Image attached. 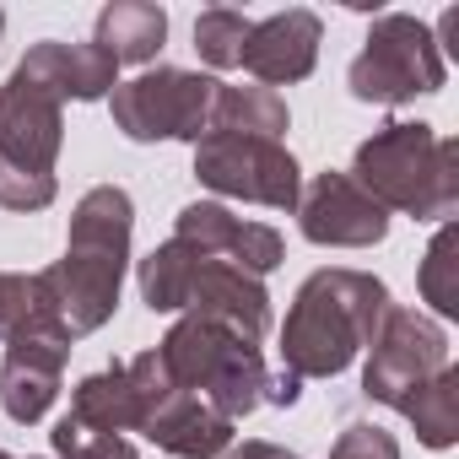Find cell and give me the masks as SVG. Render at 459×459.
Returning <instances> with one entry per match:
<instances>
[{
	"label": "cell",
	"mask_w": 459,
	"mask_h": 459,
	"mask_svg": "<svg viewBox=\"0 0 459 459\" xmlns=\"http://www.w3.org/2000/svg\"><path fill=\"white\" fill-rule=\"evenodd\" d=\"M389 314V287L368 271H314L281 325V368L292 378H335L373 346Z\"/></svg>",
	"instance_id": "6da1fadb"
},
{
	"label": "cell",
	"mask_w": 459,
	"mask_h": 459,
	"mask_svg": "<svg viewBox=\"0 0 459 459\" xmlns=\"http://www.w3.org/2000/svg\"><path fill=\"white\" fill-rule=\"evenodd\" d=\"M351 178L384 205L416 221H448L459 205V141L421 119H389L357 146Z\"/></svg>",
	"instance_id": "7a4b0ae2"
},
{
	"label": "cell",
	"mask_w": 459,
	"mask_h": 459,
	"mask_svg": "<svg viewBox=\"0 0 459 459\" xmlns=\"http://www.w3.org/2000/svg\"><path fill=\"white\" fill-rule=\"evenodd\" d=\"M157 357H162V368H168V378H173L178 389L200 394V400H205L216 416H227V421L249 416V411L265 400V378H271V373H265V362H260V346L238 341L233 330H221V325H211V319L184 314V319L162 335Z\"/></svg>",
	"instance_id": "3957f363"
},
{
	"label": "cell",
	"mask_w": 459,
	"mask_h": 459,
	"mask_svg": "<svg viewBox=\"0 0 459 459\" xmlns=\"http://www.w3.org/2000/svg\"><path fill=\"white\" fill-rule=\"evenodd\" d=\"M443 82H448V60H443L432 28L421 17H411V12L373 17L368 44H362V55L346 71L351 98L357 103H384V108L411 103L421 92H437Z\"/></svg>",
	"instance_id": "277c9868"
},
{
	"label": "cell",
	"mask_w": 459,
	"mask_h": 459,
	"mask_svg": "<svg viewBox=\"0 0 459 459\" xmlns=\"http://www.w3.org/2000/svg\"><path fill=\"white\" fill-rule=\"evenodd\" d=\"M125 373L135 389V432H146L157 448L178 459H221L233 448V421L216 416L200 394L178 389L157 351H141L135 362H125Z\"/></svg>",
	"instance_id": "5b68a950"
},
{
	"label": "cell",
	"mask_w": 459,
	"mask_h": 459,
	"mask_svg": "<svg viewBox=\"0 0 459 459\" xmlns=\"http://www.w3.org/2000/svg\"><path fill=\"white\" fill-rule=\"evenodd\" d=\"M195 178L227 200H255L271 211H298L303 195V168L281 141L227 135V130H205L195 141Z\"/></svg>",
	"instance_id": "8992f818"
},
{
	"label": "cell",
	"mask_w": 459,
	"mask_h": 459,
	"mask_svg": "<svg viewBox=\"0 0 459 459\" xmlns=\"http://www.w3.org/2000/svg\"><path fill=\"white\" fill-rule=\"evenodd\" d=\"M211 98H216L211 76L157 65V71H141L135 82H119L108 92V108H114V130H125L130 141H189L195 146L211 130Z\"/></svg>",
	"instance_id": "52a82bcc"
},
{
	"label": "cell",
	"mask_w": 459,
	"mask_h": 459,
	"mask_svg": "<svg viewBox=\"0 0 459 459\" xmlns=\"http://www.w3.org/2000/svg\"><path fill=\"white\" fill-rule=\"evenodd\" d=\"M448 368V330L421 314V308H400L389 303L373 346H368V368H362V394L400 411V400H411L427 378H437Z\"/></svg>",
	"instance_id": "ba28073f"
},
{
	"label": "cell",
	"mask_w": 459,
	"mask_h": 459,
	"mask_svg": "<svg viewBox=\"0 0 459 459\" xmlns=\"http://www.w3.org/2000/svg\"><path fill=\"white\" fill-rule=\"evenodd\" d=\"M298 227L319 249H373L389 238V211L351 178L325 168L303 195H298Z\"/></svg>",
	"instance_id": "9c48e42d"
},
{
	"label": "cell",
	"mask_w": 459,
	"mask_h": 459,
	"mask_svg": "<svg viewBox=\"0 0 459 459\" xmlns=\"http://www.w3.org/2000/svg\"><path fill=\"white\" fill-rule=\"evenodd\" d=\"M65 146V103L28 82L22 71L0 87V162L28 168V173H55Z\"/></svg>",
	"instance_id": "30bf717a"
},
{
	"label": "cell",
	"mask_w": 459,
	"mask_h": 459,
	"mask_svg": "<svg viewBox=\"0 0 459 459\" xmlns=\"http://www.w3.org/2000/svg\"><path fill=\"white\" fill-rule=\"evenodd\" d=\"M184 308H189L195 319H211V325H221V330H233V335L249 341V346H260V341L271 335V292H265L260 276L238 271L233 260H200Z\"/></svg>",
	"instance_id": "8fae6325"
},
{
	"label": "cell",
	"mask_w": 459,
	"mask_h": 459,
	"mask_svg": "<svg viewBox=\"0 0 459 459\" xmlns=\"http://www.w3.org/2000/svg\"><path fill=\"white\" fill-rule=\"evenodd\" d=\"M319 44H325V22L303 6H287L265 22L249 28L244 39V71L255 76V87H287V82H303L314 65H319Z\"/></svg>",
	"instance_id": "7c38bea8"
},
{
	"label": "cell",
	"mask_w": 459,
	"mask_h": 459,
	"mask_svg": "<svg viewBox=\"0 0 459 459\" xmlns=\"http://www.w3.org/2000/svg\"><path fill=\"white\" fill-rule=\"evenodd\" d=\"M65 362H71V341H55V335L6 341V362H0V411H6L17 427L44 421L55 394H60Z\"/></svg>",
	"instance_id": "4fadbf2b"
},
{
	"label": "cell",
	"mask_w": 459,
	"mask_h": 459,
	"mask_svg": "<svg viewBox=\"0 0 459 459\" xmlns=\"http://www.w3.org/2000/svg\"><path fill=\"white\" fill-rule=\"evenodd\" d=\"M28 82H39L44 92H55L60 103L76 98V103H98L119 87V60L98 44H60V39H44L22 55L17 65Z\"/></svg>",
	"instance_id": "5bb4252c"
},
{
	"label": "cell",
	"mask_w": 459,
	"mask_h": 459,
	"mask_svg": "<svg viewBox=\"0 0 459 459\" xmlns=\"http://www.w3.org/2000/svg\"><path fill=\"white\" fill-rule=\"evenodd\" d=\"M130 238H135V205H130V195L119 184H98L71 211L65 255L108 265V271H130Z\"/></svg>",
	"instance_id": "9a60e30c"
},
{
	"label": "cell",
	"mask_w": 459,
	"mask_h": 459,
	"mask_svg": "<svg viewBox=\"0 0 459 459\" xmlns=\"http://www.w3.org/2000/svg\"><path fill=\"white\" fill-rule=\"evenodd\" d=\"M98 49H108L119 65H146L168 44V12L152 0H114L98 12Z\"/></svg>",
	"instance_id": "2e32d148"
},
{
	"label": "cell",
	"mask_w": 459,
	"mask_h": 459,
	"mask_svg": "<svg viewBox=\"0 0 459 459\" xmlns=\"http://www.w3.org/2000/svg\"><path fill=\"white\" fill-rule=\"evenodd\" d=\"M287 125H292V114H287L281 92H271V87H221V82H216V98H211V130L281 141Z\"/></svg>",
	"instance_id": "e0dca14e"
},
{
	"label": "cell",
	"mask_w": 459,
	"mask_h": 459,
	"mask_svg": "<svg viewBox=\"0 0 459 459\" xmlns=\"http://www.w3.org/2000/svg\"><path fill=\"white\" fill-rule=\"evenodd\" d=\"M71 416L87 421V427H103V432H135V389H130L125 362H114L103 373H87L71 389Z\"/></svg>",
	"instance_id": "ac0fdd59"
},
{
	"label": "cell",
	"mask_w": 459,
	"mask_h": 459,
	"mask_svg": "<svg viewBox=\"0 0 459 459\" xmlns=\"http://www.w3.org/2000/svg\"><path fill=\"white\" fill-rule=\"evenodd\" d=\"M200 260H205V255H195V249L178 244V238L157 244V249L141 260V271H135V281H141V303H146L152 314H178L184 298H189V281H195Z\"/></svg>",
	"instance_id": "d6986e66"
},
{
	"label": "cell",
	"mask_w": 459,
	"mask_h": 459,
	"mask_svg": "<svg viewBox=\"0 0 459 459\" xmlns=\"http://www.w3.org/2000/svg\"><path fill=\"white\" fill-rule=\"evenodd\" d=\"M400 416L416 427L427 448H454L459 443V368L448 362L437 378H427L411 400H400Z\"/></svg>",
	"instance_id": "ffe728a7"
},
{
	"label": "cell",
	"mask_w": 459,
	"mask_h": 459,
	"mask_svg": "<svg viewBox=\"0 0 459 459\" xmlns=\"http://www.w3.org/2000/svg\"><path fill=\"white\" fill-rule=\"evenodd\" d=\"M17 335H55L71 341L39 287V276H17V271H0V341H17ZM76 346V341H71Z\"/></svg>",
	"instance_id": "44dd1931"
},
{
	"label": "cell",
	"mask_w": 459,
	"mask_h": 459,
	"mask_svg": "<svg viewBox=\"0 0 459 459\" xmlns=\"http://www.w3.org/2000/svg\"><path fill=\"white\" fill-rule=\"evenodd\" d=\"M416 287H421V303H432V314L459 319V227L454 221H443L432 233L421 271H416Z\"/></svg>",
	"instance_id": "7402d4cb"
},
{
	"label": "cell",
	"mask_w": 459,
	"mask_h": 459,
	"mask_svg": "<svg viewBox=\"0 0 459 459\" xmlns=\"http://www.w3.org/2000/svg\"><path fill=\"white\" fill-rule=\"evenodd\" d=\"M238 227H244V216H233L221 200H189L178 211V221H173V238L189 244L205 260H227V249H233V238H238Z\"/></svg>",
	"instance_id": "603a6c76"
},
{
	"label": "cell",
	"mask_w": 459,
	"mask_h": 459,
	"mask_svg": "<svg viewBox=\"0 0 459 459\" xmlns=\"http://www.w3.org/2000/svg\"><path fill=\"white\" fill-rule=\"evenodd\" d=\"M249 17L244 12H227V6H211L195 17V55L211 65V71H233L244 60V39H249Z\"/></svg>",
	"instance_id": "cb8c5ba5"
},
{
	"label": "cell",
	"mask_w": 459,
	"mask_h": 459,
	"mask_svg": "<svg viewBox=\"0 0 459 459\" xmlns=\"http://www.w3.org/2000/svg\"><path fill=\"white\" fill-rule=\"evenodd\" d=\"M49 443H55V459H141V454H135V443H130L125 432L87 427V421H76L71 411L55 421Z\"/></svg>",
	"instance_id": "d4e9b609"
},
{
	"label": "cell",
	"mask_w": 459,
	"mask_h": 459,
	"mask_svg": "<svg viewBox=\"0 0 459 459\" xmlns=\"http://www.w3.org/2000/svg\"><path fill=\"white\" fill-rule=\"evenodd\" d=\"M227 260H233L238 271H249V276H271V271L287 260V244H281L276 227H265V221H244V227H238V238H233V249H227Z\"/></svg>",
	"instance_id": "484cf974"
},
{
	"label": "cell",
	"mask_w": 459,
	"mask_h": 459,
	"mask_svg": "<svg viewBox=\"0 0 459 459\" xmlns=\"http://www.w3.org/2000/svg\"><path fill=\"white\" fill-rule=\"evenodd\" d=\"M55 195H60L55 173H28V168L0 162V205L6 211H44L55 205Z\"/></svg>",
	"instance_id": "4316f807"
},
{
	"label": "cell",
	"mask_w": 459,
	"mask_h": 459,
	"mask_svg": "<svg viewBox=\"0 0 459 459\" xmlns=\"http://www.w3.org/2000/svg\"><path fill=\"white\" fill-rule=\"evenodd\" d=\"M330 459H400V443H394V432H384L373 421H351L330 443Z\"/></svg>",
	"instance_id": "83f0119b"
},
{
	"label": "cell",
	"mask_w": 459,
	"mask_h": 459,
	"mask_svg": "<svg viewBox=\"0 0 459 459\" xmlns=\"http://www.w3.org/2000/svg\"><path fill=\"white\" fill-rule=\"evenodd\" d=\"M221 459H298L292 448H281V443H265V437H244V443H233Z\"/></svg>",
	"instance_id": "f1b7e54d"
},
{
	"label": "cell",
	"mask_w": 459,
	"mask_h": 459,
	"mask_svg": "<svg viewBox=\"0 0 459 459\" xmlns=\"http://www.w3.org/2000/svg\"><path fill=\"white\" fill-rule=\"evenodd\" d=\"M298 394H303V378H292L287 368H281L276 378H265V400H271V405H292Z\"/></svg>",
	"instance_id": "f546056e"
},
{
	"label": "cell",
	"mask_w": 459,
	"mask_h": 459,
	"mask_svg": "<svg viewBox=\"0 0 459 459\" xmlns=\"http://www.w3.org/2000/svg\"><path fill=\"white\" fill-rule=\"evenodd\" d=\"M0 33H6V12H0Z\"/></svg>",
	"instance_id": "4dcf8cb0"
},
{
	"label": "cell",
	"mask_w": 459,
	"mask_h": 459,
	"mask_svg": "<svg viewBox=\"0 0 459 459\" xmlns=\"http://www.w3.org/2000/svg\"><path fill=\"white\" fill-rule=\"evenodd\" d=\"M0 459H12V454H6V448H0Z\"/></svg>",
	"instance_id": "1f68e13d"
}]
</instances>
